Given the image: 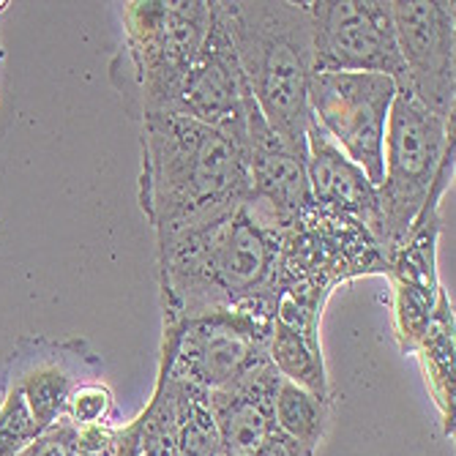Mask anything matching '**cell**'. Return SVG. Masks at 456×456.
Returning a JSON list of instances; mask_svg holds the SVG:
<instances>
[{
	"label": "cell",
	"instance_id": "ba28073f",
	"mask_svg": "<svg viewBox=\"0 0 456 456\" xmlns=\"http://www.w3.org/2000/svg\"><path fill=\"white\" fill-rule=\"evenodd\" d=\"M396 79L363 71H317L309 86V115L371 183L383 181V142Z\"/></svg>",
	"mask_w": 456,
	"mask_h": 456
},
{
	"label": "cell",
	"instance_id": "8992f818",
	"mask_svg": "<svg viewBox=\"0 0 456 456\" xmlns=\"http://www.w3.org/2000/svg\"><path fill=\"white\" fill-rule=\"evenodd\" d=\"M453 151V118L437 115L396 82L383 142V181L378 183L386 257L404 240Z\"/></svg>",
	"mask_w": 456,
	"mask_h": 456
},
{
	"label": "cell",
	"instance_id": "603a6c76",
	"mask_svg": "<svg viewBox=\"0 0 456 456\" xmlns=\"http://www.w3.org/2000/svg\"><path fill=\"white\" fill-rule=\"evenodd\" d=\"M115 410V396L104 386V380H91L74 388V394L66 402L63 419L74 427H91V424H107Z\"/></svg>",
	"mask_w": 456,
	"mask_h": 456
},
{
	"label": "cell",
	"instance_id": "ffe728a7",
	"mask_svg": "<svg viewBox=\"0 0 456 456\" xmlns=\"http://www.w3.org/2000/svg\"><path fill=\"white\" fill-rule=\"evenodd\" d=\"M328 404L330 402L281 380L276 388V399H273L276 427L287 437L301 443L309 453H314L328 427Z\"/></svg>",
	"mask_w": 456,
	"mask_h": 456
},
{
	"label": "cell",
	"instance_id": "7402d4cb",
	"mask_svg": "<svg viewBox=\"0 0 456 456\" xmlns=\"http://www.w3.org/2000/svg\"><path fill=\"white\" fill-rule=\"evenodd\" d=\"M38 435L41 429L36 427L22 394L6 388L4 404H0V456H20Z\"/></svg>",
	"mask_w": 456,
	"mask_h": 456
},
{
	"label": "cell",
	"instance_id": "cb8c5ba5",
	"mask_svg": "<svg viewBox=\"0 0 456 456\" xmlns=\"http://www.w3.org/2000/svg\"><path fill=\"white\" fill-rule=\"evenodd\" d=\"M118 448H120V429L110 424L77 427L74 435L77 456H118Z\"/></svg>",
	"mask_w": 456,
	"mask_h": 456
},
{
	"label": "cell",
	"instance_id": "52a82bcc",
	"mask_svg": "<svg viewBox=\"0 0 456 456\" xmlns=\"http://www.w3.org/2000/svg\"><path fill=\"white\" fill-rule=\"evenodd\" d=\"M273 322L240 309L164 325L159 369L202 391H219L268 358Z\"/></svg>",
	"mask_w": 456,
	"mask_h": 456
},
{
	"label": "cell",
	"instance_id": "d4e9b609",
	"mask_svg": "<svg viewBox=\"0 0 456 456\" xmlns=\"http://www.w3.org/2000/svg\"><path fill=\"white\" fill-rule=\"evenodd\" d=\"M74 435L77 427L66 419L41 432L20 456H77L74 453Z\"/></svg>",
	"mask_w": 456,
	"mask_h": 456
},
{
	"label": "cell",
	"instance_id": "7a4b0ae2",
	"mask_svg": "<svg viewBox=\"0 0 456 456\" xmlns=\"http://www.w3.org/2000/svg\"><path fill=\"white\" fill-rule=\"evenodd\" d=\"M279 232L243 202L232 214L156 243L164 325L227 309L273 322Z\"/></svg>",
	"mask_w": 456,
	"mask_h": 456
},
{
	"label": "cell",
	"instance_id": "8fae6325",
	"mask_svg": "<svg viewBox=\"0 0 456 456\" xmlns=\"http://www.w3.org/2000/svg\"><path fill=\"white\" fill-rule=\"evenodd\" d=\"M402 79L412 96L437 115L456 104V9L448 0H391Z\"/></svg>",
	"mask_w": 456,
	"mask_h": 456
},
{
	"label": "cell",
	"instance_id": "9a60e30c",
	"mask_svg": "<svg viewBox=\"0 0 456 456\" xmlns=\"http://www.w3.org/2000/svg\"><path fill=\"white\" fill-rule=\"evenodd\" d=\"M306 178L314 208L353 219L380 240L383 216L378 186L312 120L306 126Z\"/></svg>",
	"mask_w": 456,
	"mask_h": 456
},
{
	"label": "cell",
	"instance_id": "9c48e42d",
	"mask_svg": "<svg viewBox=\"0 0 456 456\" xmlns=\"http://www.w3.org/2000/svg\"><path fill=\"white\" fill-rule=\"evenodd\" d=\"M317 71H363L402 79L391 0H314L309 4Z\"/></svg>",
	"mask_w": 456,
	"mask_h": 456
},
{
	"label": "cell",
	"instance_id": "484cf974",
	"mask_svg": "<svg viewBox=\"0 0 456 456\" xmlns=\"http://www.w3.org/2000/svg\"><path fill=\"white\" fill-rule=\"evenodd\" d=\"M0 61H4V50H0Z\"/></svg>",
	"mask_w": 456,
	"mask_h": 456
},
{
	"label": "cell",
	"instance_id": "44dd1931",
	"mask_svg": "<svg viewBox=\"0 0 456 456\" xmlns=\"http://www.w3.org/2000/svg\"><path fill=\"white\" fill-rule=\"evenodd\" d=\"M178 456H222L216 419L208 404V391L202 388H194L186 402L178 429Z\"/></svg>",
	"mask_w": 456,
	"mask_h": 456
},
{
	"label": "cell",
	"instance_id": "d6986e66",
	"mask_svg": "<svg viewBox=\"0 0 456 456\" xmlns=\"http://www.w3.org/2000/svg\"><path fill=\"white\" fill-rule=\"evenodd\" d=\"M416 353L424 361L427 383L440 404L443 421L448 429H453V309L445 289H440L432 322Z\"/></svg>",
	"mask_w": 456,
	"mask_h": 456
},
{
	"label": "cell",
	"instance_id": "ac0fdd59",
	"mask_svg": "<svg viewBox=\"0 0 456 456\" xmlns=\"http://www.w3.org/2000/svg\"><path fill=\"white\" fill-rule=\"evenodd\" d=\"M268 358L281 380L330 402V383H328L320 334L273 320L271 339H268Z\"/></svg>",
	"mask_w": 456,
	"mask_h": 456
},
{
	"label": "cell",
	"instance_id": "5bb4252c",
	"mask_svg": "<svg viewBox=\"0 0 456 456\" xmlns=\"http://www.w3.org/2000/svg\"><path fill=\"white\" fill-rule=\"evenodd\" d=\"M248 102L252 94L238 63L222 0H214L208 33L186 74L175 112L208 126H243Z\"/></svg>",
	"mask_w": 456,
	"mask_h": 456
},
{
	"label": "cell",
	"instance_id": "6da1fadb",
	"mask_svg": "<svg viewBox=\"0 0 456 456\" xmlns=\"http://www.w3.org/2000/svg\"><path fill=\"white\" fill-rule=\"evenodd\" d=\"M140 205L156 243L238 211L248 200L243 126H208L181 112L140 118Z\"/></svg>",
	"mask_w": 456,
	"mask_h": 456
},
{
	"label": "cell",
	"instance_id": "277c9868",
	"mask_svg": "<svg viewBox=\"0 0 456 456\" xmlns=\"http://www.w3.org/2000/svg\"><path fill=\"white\" fill-rule=\"evenodd\" d=\"M208 22V0L123 4V41L110 63V79L132 118L175 112Z\"/></svg>",
	"mask_w": 456,
	"mask_h": 456
},
{
	"label": "cell",
	"instance_id": "30bf717a",
	"mask_svg": "<svg viewBox=\"0 0 456 456\" xmlns=\"http://www.w3.org/2000/svg\"><path fill=\"white\" fill-rule=\"evenodd\" d=\"M453 178V151L445 156L437 183L419 214L416 224L410 227L404 240L388 255V279L394 284V334L402 353H416L435 314L440 296L437 279V240L443 230L440 200L451 189Z\"/></svg>",
	"mask_w": 456,
	"mask_h": 456
},
{
	"label": "cell",
	"instance_id": "4fadbf2b",
	"mask_svg": "<svg viewBox=\"0 0 456 456\" xmlns=\"http://www.w3.org/2000/svg\"><path fill=\"white\" fill-rule=\"evenodd\" d=\"M246 140H248V211L276 230H287L309 208H314L306 153L284 142L263 118L255 99L246 104Z\"/></svg>",
	"mask_w": 456,
	"mask_h": 456
},
{
	"label": "cell",
	"instance_id": "e0dca14e",
	"mask_svg": "<svg viewBox=\"0 0 456 456\" xmlns=\"http://www.w3.org/2000/svg\"><path fill=\"white\" fill-rule=\"evenodd\" d=\"M194 388L197 386L159 369L148 407L120 429L118 456H178V429Z\"/></svg>",
	"mask_w": 456,
	"mask_h": 456
},
{
	"label": "cell",
	"instance_id": "7c38bea8",
	"mask_svg": "<svg viewBox=\"0 0 456 456\" xmlns=\"http://www.w3.org/2000/svg\"><path fill=\"white\" fill-rule=\"evenodd\" d=\"M102 361L82 339L53 342L41 337L20 339L9 361L6 388L22 394L36 427L45 432L63 419L74 388L102 380Z\"/></svg>",
	"mask_w": 456,
	"mask_h": 456
},
{
	"label": "cell",
	"instance_id": "2e32d148",
	"mask_svg": "<svg viewBox=\"0 0 456 456\" xmlns=\"http://www.w3.org/2000/svg\"><path fill=\"white\" fill-rule=\"evenodd\" d=\"M281 378L271 358L260 361L232 383L208 394L216 419L222 456H255L276 429L273 399Z\"/></svg>",
	"mask_w": 456,
	"mask_h": 456
},
{
	"label": "cell",
	"instance_id": "5b68a950",
	"mask_svg": "<svg viewBox=\"0 0 456 456\" xmlns=\"http://www.w3.org/2000/svg\"><path fill=\"white\" fill-rule=\"evenodd\" d=\"M386 273V248L353 219L309 208L298 222L279 232L276 306L281 304L320 320L325 301L339 284Z\"/></svg>",
	"mask_w": 456,
	"mask_h": 456
},
{
	"label": "cell",
	"instance_id": "3957f363",
	"mask_svg": "<svg viewBox=\"0 0 456 456\" xmlns=\"http://www.w3.org/2000/svg\"><path fill=\"white\" fill-rule=\"evenodd\" d=\"M248 94L268 126L306 153L314 36L309 4L287 0H222Z\"/></svg>",
	"mask_w": 456,
	"mask_h": 456
}]
</instances>
